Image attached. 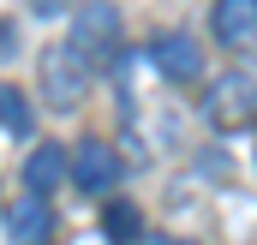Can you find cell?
<instances>
[{
	"mask_svg": "<svg viewBox=\"0 0 257 245\" xmlns=\"http://www.w3.org/2000/svg\"><path fill=\"white\" fill-rule=\"evenodd\" d=\"M84 84H90V60L72 42H54L42 54V96H48V108H78Z\"/></svg>",
	"mask_w": 257,
	"mask_h": 245,
	"instance_id": "1",
	"label": "cell"
},
{
	"mask_svg": "<svg viewBox=\"0 0 257 245\" xmlns=\"http://www.w3.org/2000/svg\"><path fill=\"white\" fill-rule=\"evenodd\" d=\"M126 174V162H120V150L108 144V138H84L78 144V156H72V180L78 191H90V197H108L114 185Z\"/></svg>",
	"mask_w": 257,
	"mask_h": 245,
	"instance_id": "2",
	"label": "cell"
},
{
	"mask_svg": "<svg viewBox=\"0 0 257 245\" xmlns=\"http://www.w3.org/2000/svg\"><path fill=\"white\" fill-rule=\"evenodd\" d=\"M203 108H209V120H215V126H251V120H257V84L245 78V72H227V78L209 90Z\"/></svg>",
	"mask_w": 257,
	"mask_h": 245,
	"instance_id": "3",
	"label": "cell"
},
{
	"mask_svg": "<svg viewBox=\"0 0 257 245\" xmlns=\"http://www.w3.org/2000/svg\"><path fill=\"white\" fill-rule=\"evenodd\" d=\"M120 42V12L108 6V0H90V6H78V30H72V48L90 60V54H108Z\"/></svg>",
	"mask_w": 257,
	"mask_h": 245,
	"instance_id": "4",
	"label": "cell"
},
{
	"mask_svg": "<svg viewBox=\"0 0 257 245\" xmlns=\"http://www.w3.org/2000/svg\"><path fill=\"white\" fill-rule=\"evenodd\" d=\"M6 233L18 245H48V233H54V209H48V197H12L6 203Z\"/></svg>",
	"mask_w": 257,
	"mask_h": 245,
	"instance_id": "5",
	"label": "cell"
},
{
	"mask_svg": "<svg viewBox=\"0 0 257 245\" xmlns=\"http://www.w3.org/2000/svg\"><path fill=\"white\" fill-rule=\"evenodd\" d=\"M72 180V156H66L60 144H36L30 156H24V191L30 197H48L54 185Z\"/></svg>",
	"mask_w": 257,
	"mask_h": 245,
	"instance_id": "6",
	"label": "cell"
},
{
	"mask_svg": "<svg viewBox=\"0 0 257 245\" xmlns=\"http://www.w3.org/2000/svg\"><path fill=\"white\" fill-rule=\"evenodd\" d=\"M156 66H162L168 78L192 84V78H203V48H197L186 30H162V36H156Z\"/></svg>",
	"mask_w": 257,
	"mask_h": 245,
	"instance_id": "7",
	"label": "cell"
},
{
	"mask_svg": "<svg viewBox=\"0 0 257 245\" xmlns=\"http://www.w3.org/2000/svg\"><path fill=\"white\" fill-rule=\"evenodd\" d=\"M209 30L221 36V42H251L257 36V0H215V12H209Z\"/></svg>",
	"mask_w": 257,
	"mask_h": 245,
	"instance_id": "8",
	"label": "cell"
},
{
	"mask_svg": "<svg viewBox=\"0 0 257 245\" xmlns=\"http://www.w3.org/2000/svg\"><path fill=\"white\" fill-rule=\"evenodd\" d=\"M102 227H108L114 245H138L144 239V215H138L132 203H108V209H102Z\"/></svg>",
	"mask_w": 257,
	"mask_h": 245,
	"instance_id": "9",
	"label": "cell"
},
{
	"mask_svg": "<svg viewBox=\"0 0 257 245\" xmlns=\"http://www.w3.org/2000/svg\"><path fill=\"white\" fill-rule=\"evenodd\" d=\"M0 126L6 132H30V96L18 84H0Z\"/></svg>",
	"mask_w": 257,
	"mask_h": 245,
	"instance_id": "10",
	"label": "cell"
},
{
	"mask_svg": "<svg viewBox=\"0 0 257 245\" xmlns=\"http://www.w3.org/2000/svg\"><path fill=\"white\" fill-rule=\"evenodd\" d=\"M0 54H12V24H0Z\"/></svg>",
	"mask_w": 257,
	"mask_h": 245,
	"instance_id": "11",
	"label": "cell"
},
{
	"mask_svg": "<svg viewBox=\"0 0 257 245\" xmlns=\"http://www.w3.org/2000/svg\"><path fill=\"white\" fill-rule=\"evenodd\" d=\"M138 245H180V239H156V233H144V239H138Z\"/></svg>",
	"mask_w": 257,
	"mask_h": 245,
	"instance_id": "12",
	"label": "cell"
},
{
	"mask_svg": "<svg viewBox=\"0 0 257 245\" xmlns=\"http://www.w3.org/2000/svg\"><path fill=\"white\" fill-rule=\"evenodd\" d=\"M36 12H60V0H36Z\"/></svg>",
	"mask_w": 257,
	"mask_h": 245,
	"instance_id": "13",
	"label": "cell"
}]
</instances>
